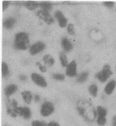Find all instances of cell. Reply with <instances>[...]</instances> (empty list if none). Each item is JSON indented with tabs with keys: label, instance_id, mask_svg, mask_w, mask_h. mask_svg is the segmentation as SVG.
Instances as JSON below:
<instances>
[{
	"label": "cell",
	"instance_id": "cell-1",
	"mask_svg": "<svg viewBox=\"0 0 116 126\" xmlns=\"http://www.w3.org/2000/svg\"><path fill=\"white\" fill-rule=\"evenodd\" d=\"M77 109L80 115L90 122L93 121L97 115V111L89 101H79L77 106Z\"/></svg>",
	"mask_w": 116,
	"mask_h": 126
},
{
	"label": "cell",
	"instance_id": "cell-2",
	"mask_svg": "<svg viewBox=\"0 0 116 126\" xmlns=\"http://www.w3.org/2000/svg\"><path fill=\"white\" fill-rule=\"evenodd\" d=\"M29 46L28 36L26 33L20 32L15 36V47L19 50H25Z\"/></svg>",
	"mask_w": 116,
	"mask_h": 126
},
{
	"label": "cell",
	"instance_id": "cell-3",
	"mask_svg": "<svg viewBox=\"0 0 116 126\" xmlns=\"http://www.w3.org/2000/svg\"><path fill=\"white\" fill-rule=\"evenodd\" d=\"M113 74L111 67L109 64H105L103 67L102 70L96 74V77L100 81L104 83Z\"/></svg>",
	"mask_w": 116,
	"mask_h": 126
},
{
	"label": "cell",
	"instance_id": "cell-4",
	"mask_svg": "<svg viewBox=\"0 0 116 126\" xmlns=\"http://www.w3.org/2000/svg\"><path fill=\"white\" fill-rule=\"evenodd\" d=\"M54 110L53 104L51 102L46 101L42 104L40 108V113L43 117H48L51 115Z\"/></svg>",
	"mask_w": 116,
	"mask_h": 126
},
{
	"label": "cell",
	"instance_id": "cell-5",
	"mask_svg": "<svg viewBox=\"0 0 116 126\" xmlns=\"http://www.w3.org/2000/svg\"><path fill=\"white\" fill-rule=\"evenodd\" d=\"M14 113L22 117L25 119H29L32 116L30 109L27 107H18L13 110Z\"/></svg>",
	"mask_w": 116,
	"mask_h": 126
},
{
	"label": "cell",
	"instance_id": "cell-6",
	"mask_svg": "<svg viewBox=\"0 0 116 126\" xmlns=\"http://www.w3.org/2000/svg\"><path fill=\"white\" fill-rule=\"evenodd\" d=\"M37 15L48 24H51L54 21L53 18L51 16L48 11H47L43 9L40 10L38 11Z\"/></svg>",
	"mask_w": 116,
	"mask_h": 126
},
{
	"label": "cell",
	"instance_id": "cell-7",
	"mask_svg": "<svg viewBox=\"0 0 116 126\" xmlns=\"http://www.w3.org/2000/svg\"><path fill=\"white\" fill-rule=\"evenodd\" d=\"M32 80L37 85L41 87H45L47 86V82L42 76L37 73H33L31 76Z\"/></svg>",
	"mask_w": 116,
	"mask_h": 126
},
{
	"label": "cell",
	"instance_id": "cell-8",
	"mask_svg": "<svg viewBox=\"0 0 116 126\" xmlns=\"http://www.w3.org/2000/svg\"><path fill=\"white\" fill-rule=\"evenodd\" d=\"M45 47V45L41 42H38L32 45L30 49V54L35 55L43 50Z\"/></svg>",
	"mask_w": 116,
	"mask_h": 126
},
{
	"label": "cell",
	"instance_id": "cell-9",
	"mask_svg": "<svg viewBox=\"0 0 116 126\" xmlns=\"http://www.w3.org/2000/svg\"><path fill=\"white\" fill-rule=\"evenodd\" d=\"M66 74L70 77H73L77 75V64L75 61H72L68 65Z\"/></svg>",
	"mask_w": 116,
	"mask_h": 126
},
{
	"label": "cell",
	"instance_id": "cell-10",
	"mask_svg": "<svg viewBox=\"0 0 116 126\" xmlns=\"http://www.w3.org/2000/svg\"><path fill=\"white\" fill-rule=\"evenodd\" d=\"M55 16L58 20L59 24L61 27L64 28L66 25L67 23V20L64 17L63 14L60 11H56L55 14Z\"/></svg>",
	"mask_w": 116,
	"mask_h": 126
},
{
	"label": "cell",
	"instance_id": "cell-11",
	"mask_svg": "<svg viewBox=\"0 0 116 126\" xmlns=\"http://www.w3.org/2000/svg\"><path fill=\"white\" fill-rule=\"evenodd\" d=\"M116 87V81L114 80H111L105 87L104 91L107 95H110L113 92Z\"/></svg>",
	"mask_w": 116,
	"mask_h": 126
},
{
	"label": "cell",
	"instance_id": "cell-12",
	"mask_svg": "<svg viewBox=\"0 0 116 126\" xmlns=\"http://www.w3.org/2000/svg\"><path fill=\"white\" fill-rule=\"evenodd\" d=\"M18 89V87L15 84H11L8 86V87L6 88L4 91V93L6 96L9 97L11 95L13 94Z\"/></svg>",
	"mask_w": 116,
	"mask_h": 126
},
{
	"label": "cell",
	"instance_id": "cell-13",
	"mask_svg": "<svg viewBox=\"0 0 116 126\" xmlns=\"http://www.w3.org/2000/svg\"><path fill=\"white\" fill-rule=\"evenodd\" d=\"M62 45L64 50L67 52H69L71 50L73 47L70 41L66 37L63 38L62 40Z\"/></svg>",
	"mask_w": 116,
	"mask_h": 126
},
{
	"label": "cell",
	"instance_id": "cell-14",
	"mask_svg": "<svg viewBox=\"0 0 116 126\" xmlns=\"http://www.w3.org/2000/svg\"><path fill=\"white\" fill-rule=\"evenodd\" d=\"M21 94L24 102L27 104H30L32 99V95L31 92L29 91H24Z\"/></svg>",
	"mask_w": 116,
	"mask_h": 126
},
{
	"label": "cell",
	"instance_id": "cell-15",
	"mask_svg": "<svg viewBox=\"0 0 116 126\" xmlns=\"http://www.w3.org/2000/svg\"><path fill=\"white\" fill-rule=\"evenodd\" d=\"M43 61L46 65L51 67L54 63V59L53 58L49 55H46L43 58Z\"/></svg>",
	"mask_w": 116,
	"mask_h": 126
},
{
	"label": "cell",
	"instance_id": "cell-16",
	"mask_svg": "<svg viewBox=\"0 0 116 126\" xmlns=\"http://www.w3.org/2000/svg\"><path fill=\"white\" fill-rule=\"evenodd\" d=\"M15 23V20L13 18H9L6 19L3 23V25L5 28L8 29L11 28Z\"/></svg>",
	"mask_w": 116,
	"mask_h": 126
},
{
	"label": "cell",
	"instance_id": "cell-17",
	"mask_svg": "<svg viewBox=\"0 0 116 126\" xmlns=\"http://www.w3.org/2000/svg\"><path fill=\"white\" fill-rule=\"evenodd\" d=\"M24 5L28 9L30 10H34L36 9V8L39 5V4H38L37 2L35 1H28L24 3Z\"/></svg>",
	"mask_w": 116,
	"mask_h": 126
},
{
	"label": "cell",
	"instance_id": "cell-18",
	"mask_svg": "<svg viewBox=\"0 0 116 126\" xmlns=\"http://www.w3.org/2000/svg\"><path fill=\"white\" fill-rule=\"evenodd\" d=\"M98 90V89L97 86L95 84H93L92 85H91L89 88V91L90 92V94L94 97H95L97 96Z\"/></svg>",
	"mask_w": 116,
	"mask_h": 126
},
{
	"label": "cell",
	"instance_id": "cell-19",
	"mask_svg": "<svg viewBox=\"0 0 116 126\" xmlns=\"http://www.w3.org/2000/svg\"><path fill=\"white\" fill-rule=\"evenodd\" d=\"M60 60L62 66L64 67H67L68 60L66 54L63 52L60 53Z\"/></svg>",
	"mask_w": 116,
	"mask_h": 126
},
{
	"label": "cell",
	"instance_id": "cell-20",
	"mask_svg": "<svg viewBox=\"0 0 116 126\" xmlns=\"http://www.w3.org/2000/svg\"><path fill=\"white\" fill-rule=\"evenodd\" d=\"M88 75H89V74L87 72L82 73L80 75H79V76L78 77V78H77V81L79 83L84 82L88 78Z\"/></svg>",
	"mask_w": 116,
	"mask_h": 126
},
{
	"label": "cell",
	"instance_id": "cell-21",
	"mask_svg": "<svg viewBox=\"0 0 116 126\" xmlns=\"http://www.w3.org/2000/svg\"><path fill=\"white\" fill-rule=\"evenodd\" d=\"M97 112L98 117H106L107 115V110L101 106L98 107L97 110Z\"/></svg>",
	"mask_w": 116,
	"mask_h": 126
},
{
	"label": "cell",
	"instance_id": "cell-22",
	"mask_svg": "<svg viewBox=\"0 0 116 126\" xmlns=\"http://www.w3.org/2000/svg\"><path fill=\"white\" fill-rule=\"evenodd\" d=\"M1 73L3 77H5L8 74V65L4 62H2L1 64Z\"/></svg>",
	"mask_w": 116,
	"mask_h": 126
},
{
	"label": "cell",
	"instance_id": "cell-23",
	"mask_svg": "<svg viewBox=\"0 0 116 126\" xmlns=\"http://www.w3.org/2000/svg\"><path fill=\"white\" fill-rule=\"evenodd\" d=\"M39 5L43 8V10L48 11L52 9V4L47 2H43L40 3Z\"/></svg>",
	"mask_w": 116,
	"mask_h": 126
},
{
	"label": "cell",
	"instance_id": "cell-24",
	"mask_svg": "<svg viewBox=\"0 0 116 126\" xmlns=\"http://www.w3.org/2000/svg\"><path fill=\"white\" fill-rule=\"evenodd\" d=\"M107 120L105 117H98L97 123L99 126H103L106 123Z\"/></svg>",
	"mask_w": 116,
	"mask_h": 126
},
{
	"label": "cell",
	"instance_id": "cell-25",
	"mask_svg": "<svg viewBox=\"0 0 116 126\" xmlns=\"http://www.w3.org/2000/svg\"><path fill=\"white\" fill-rule=\"evenodd\" d=\"M32 126H47V124L42 121H34L32 122Z\"/></svg>",
	"mask_w": 116,
	"mask_h": 126
},
{
	"label": "cell",
	"instance_id": "cell-26",
	"mask_svg": "<svg viewBox=\"0 0 116 126\" xmlns=\"http://www.w3.org/2000/svg\"><path fill=\"white\" fill-rule=\"evenodd\" d=\"M53 78L58 80H63L65 79V77L63 75L59 74H53Z\"/></svg>",
	"mask_w": 116,
	"mask_h": 126
},
{
	"label": "cell",
	"instance_id": "cell-27",
	"mask_svg": "<svg viewBox=\"0 0 116 126\" xmlns=\"http://www.w3.org/2000/svg\"><path fill=\"white\" fill-rule=\"evenodd\" d=\"M67 31L68 33L71 34V35H74L75 34V31H74V26L73 24H69L68 26Z\"/></svg>",
	"mask_w": 116,
	"mask_h": 126
},
{
	"label": "cell",
	"instance_id": "cell-28",
	"mask_svg": "<svg viewBox=\"0 0 116 126\" xmlns=\"http://www.w3.org/2000/svg\"><path fill=\"white\" fill-rule=\"evenodd\" d=\"M104 5L108 8H112L114 6V2L113 1H105L103 3Z\"/></svg>",
	"mask_w": 116,
	"mask_h": 126
},
{
	"label": "cell",
	"instance_id": "cell-29",
	"mask_svg": "<svg viewBox=\"0 0 116 126\" xmlns=\"http://www.w3.org/2000/svg\"><path fill=\"white\" fill-rule=\"evenodd\" d=\"M36 65L39 66V68L40 70L41 71V72H45L46 71V68L45 67H44L43 65H41V64L39 62H38L36 63Z\"/></svg>",
	"mask_w": 116,
	"mask_h": 126
},
{
	"label": "cell",
	"instance_id": "cell-30",
	"mask_svg": "<svg viewBox=\"0 0 116 126\" xmlns=\"http://www.w3.org/2000/svg\"><path fill=\"white\" fill-rule=\"evenodd\" d=\"M9 2L8 1H4L3 2V11H4L5 10L8 8L9 5Z\"/></svg>",
	"mask_w": 116,
	"mask_h": 126
},
{
	"label": "cell",
	"instance_id": "cell-31",
	"mask_svg": "<svg viewBox=\"0 0 116 126\" xmlns=\"http://www.w3.org/2000/svg\"><path fill=\"white\" fill-rule=\"evenodd\" d=\"M47 126H60V125L56 122L51 121L47 124Z\"/></svg>",
	"mask_w": 116,
	"mask_h": 126
},
{
	"label": "cell",
	"instance_id": "cell-32",
	"mask_svg": "<svg viewBox=\"0 0 116 126\" xmlns=\"http://www.w3.org/2000/svg\"><path fill=\"white\" fill-rule=\"evenodd\" d=\"M34 100L36 102H39L40 100V97L39 95L36 94L35 96Z\"/></svg>",
	"mask_w": 116,
	"mask_h": 126
},
{
	"label": "cell",
	"instance_id": "cell-33",
	"mask_svg": "<svg viewBox=\"0 0 116 126\" xmlns=\"http://www.w3.org/2000/svg\"><path fill=\"white\" fill-rule=\"evenodd\" d=\"M20 79L22 80V81H25V80H26V77L24 75H21V76H20L19 77Z\"/></svg>",
	"mask_w": 116,
	"mask_h": 126
},
{
	"label": "cell",
	"instance_id": "cell-34",
	"mask_svg": "<svg viewBox=\"0 0 116 126\" xmlns=\"http://www.w3.org/2000/svg\"><path fill=\"white\" fill-rule=\"evenodd\" d=\"M113 126H116V116H115L113 118Z\"/></svg>",
	"mask_w": 116,
	"mask_h": 126
},
{
	"label": "cell",
	"instance_id": "cell-35",
	"mask_svg": "<svg viewBox=\"0 0 116 126\" xmlns=\"http://www.w3.org/2000/svg\"></svg>",
	"mask_w": 116,
	"mask_h": 126
},
{
	"label": "cell",
	"instance_id": "cell-36",
	"mask_svg": "<svg viewBox=\"0 0 116 126\" xmlns=\"http://www.w3.org/2000/svg\"></svg>",
	"mask_w": 116,
	"mask_h": 126
}]
</instances>
